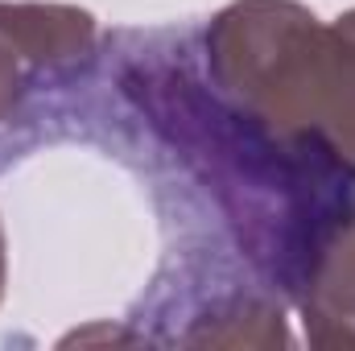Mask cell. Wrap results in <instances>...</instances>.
Returning <instances> with one entry per match:
<instances>
[{
	"label": "cell",
	"mask_w": 355,
	"mask_h": 351,
	"mask_svg": "<svg viewBox=\"0 0 355 351\" xmlns=\"http://www.w3.org/2000/svg\"><path fill=\"white\" fill-rule=\"evenodd\" d=\"M103 71L170 174L211 203L240 261L297 306L355 215V166L322 137H285L219 95L198 33L120 29Z\"/></svg>",
	"instance_id": "cell-1"
},
{
	"label": "cell",
	"mask_w": 355,
	"mask_h": 351,
	"mask_svg": "<svg viewBox=\"0 0 355 351\" xmlns=\"http://www.w3.org/2000/svg\"><path fill=\"white\" fill-rule=\"evenodd\" d=\"M198 58L236 108L355 166V8L322 21L302 0H232L202 25Z\"/></svg>",
	"instance_id": "cell-2"
},
{
	"label": "cell",
	"mask_w": 355,
	"mask_h": 351,
	"mask_svg": "<svg viewBox=\"0 0 355 351\" xmlns=\"http://www.w3.org/2000/svg\"><path fill=\"white\" fill-rule=\"evenodd\" d=\"M95 67V12L58 0H0V124L33 120L46 95L83 87Z\"/></svg>",
	"instance_id": "cell-3"
},
{
	"label": "cell",
	"mask_w": 355,
	"mask_h": 351,
	"mask_svg": "<svg viewBox=\"0 0 355 351\" xmlns=\"http://www.w3.org/2000/svg\"><path fill=\"white\" fill-rule=\"evenodd\" d=\"M8 289V240H4V223H0V302Z\"/></svg>",
	"instance_id": "cell-4"
}]
</instances>
